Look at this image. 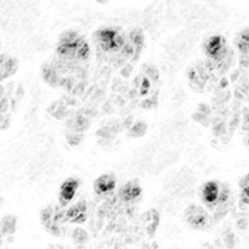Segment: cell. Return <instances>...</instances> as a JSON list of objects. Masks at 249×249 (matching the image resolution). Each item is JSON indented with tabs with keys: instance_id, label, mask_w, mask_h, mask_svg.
<instances>
[{
	"instance_id": "obj_8",
	"label": "cell",
	"mask_w": 249,
	"mask_h": 249,
	"mask_svg": "<svg viewBox=\"0 0 249 249\" xmlns=\"http://www.w3.org/2000/svg\"><path fill=\"white\" fill-rule=\"evenodd\" d=\"M220 196L219 188L216 182H208L207 184H204L202 190V196L205 203L209 204H215L220 198Z\"/></svg>"
},
{
	"instance_id": "obj_10",
	"label": "cell",
	"mask_w": 249,
	"mask_h": 249,
	"mask_svg": "<svg viewBox=\"0 0 249 249\" xmlns=\"http://www.w3.org/2000/svg\"><path fill=\"white\" fill-rule=\"evenodd\" d=\"M16 219L13 216H6L2 221V232L3 233H13L15 231Z\"/></svg>"
},
{
	"instance_id": "obj_7",
	"label": "cell",
	"mask_w": 249,
	"mask_h": 249,
	"mask_svg": "<svg viewBox=\"0 0 249 249\" xmlns=\"http://www.w3.org/2000/svg\"><path fill=\"white\" fill-rule=\"evenodd\" d=\"M78 187V183L76 179L70 178L66 180L60 189V200L62 204L65 205L68 202L71 201L75 196V192Z\"/></svg>"
},
{
	"instance_id": "obj_4",
	"label": "cell",
	"mask_w": 249,
	"mask_h": 249,
	"mask_svg": "<svg viewBox=\"0 0 249 249\" xmlns=\"http://www.w3.org/2000/svg\"><path fill=\"white\" fill-rule=\"evenodd\" d=\"M190 212L187 213L186 220L190 226L195 229H202L207 222L206 213L199 207H191Z\"/></svg>"
},
{
	"instance_id": "obj_6",
	"label": "cell",
	"mask_w": 249,
	"mask_h": 249,
	"mask_svg": "<svg viewBox=\"0 0 249 249\" xmlns=\"http://www.w3.org/2000/svg\"><path fill=\"white\" fill-rule=\"evenodd\" d=\"M18 61L8 54H1V80L6 79L17 71Z\"/></svg>"
},
{
	"instance_id": "obj_3",
	"label": "cell",
	"mask_w": 249,
	"mask_h": 249,
	"mask_svg": "<svg viewBox=\"0 0 249 249\" xmlns=\"http://www.w3.org/2000/svg\"><path fill=\"white\" fill-rule=\"evenodd\" d=\"M204 50L209 57H212L213 59H220L226 53L225 40L219 35L213 36L207 40L204 44Z\"/></svg>"
},
{
	"instance_id": "obj_12",
	"label": "cell",
	"mask_w": 249,
	"mask_h": 249,
	"mask_svg": "<svg viewBox=\"0 0 249 249\" xmlns=\"http://www.w3.org/2000/svg\"><path fill=\"white\" fill-rule=\"evenodd\" d=\"M146 130V125L143 122H138L130 130V134L135 137H139L144 135Z\"/></svg>"
},
{
	"instance_id": "obj_13",
	"label": "cell",
	"mask_w": 249,
	"mask_h": 249,
	"mask_svg": "<svg viewBox=\"0 0 249 249\" xmlns=\"http://www.w3.org/2000/svg\"><path fill=\"white\" fill-rule=\"evenodd\" d=\"M72 238L77 243L83 244V243H85L86 241L88 240V234H87L85 230H82V229H77V230L74 231Z\"/></svg>"
},
{
	"instance_id": "obj_5",
	"label": "cell",
	"mask_w": 249,
	"mask_h": 249,
	"mask_svg": "<svg viewBox=\"0 0 249 249\" xmlns=\"http://www.w3.org/2000/svg\"><path fill=\"white\" fill-rule=\"evenodd\" d=\"M116 179L113 175H103L100 176L94 183V190L98 195H103L112 191L115 189Z\"/></svg>"
},
{
	"instance_id": "obj_2",
	"label": "cell",
	"mask_w": 249,
	"mask_h": 249,
	"mask_svg": "<svg viewBox=\"0 0 249 249\" xmlns=\"http://www.w3.org/2000/svg\"><path fill=\"white\" fill-rule=\"evenodd\" d=\"M96 39L104 52L119 51L125 45L124 36L114 29H102L96 34Z\"/></svg>"
},
{
	"instance_id": "obj_14",
	"label": "cell",
	"mask_w": 249,
	"mask_h": 249,
	"mask_svg": "<svg viewBox=\"0 0 249 249\" xmlns=\"http://www.w3.org/2000/svg\"><path fill=\"white\" fill-rule=\"evenodd\" d=\"M97 2H99L100 3H107L109 0H96Z\"/></svg>"
},
{
	"instance_id": "obj_1",
	"label": "cell",
	"mask_w": 249,
	"mask_h": 249,
	"mask_svg": "<svg viewBox=\"0 0 249 249\" xmlns=\"http://www.w3.org/2000/svg\"><path fill=\"white\" fill-rule=\"evenodd\" d=\"M56 51L62 59L79 62L88 60L91 52L88 41L74 30H67L60 35Z\"/></svg>"
},
{
	"instance_id": "obj_9",
	"label": "cell",
	"mask_w": 249,
	"mask_h": 249,
	"mask_svg": "<svg viewBox=\"0 0 249 249\" xmlns=\"http://www.w3.org/2000/svg\"><path fill=\"white\" fill-rule=\"evenodd\" d=\"M142 187L140 186L136 180L128 182L127 184L122 187L120 191V196L122 200L130 201L137 198L142 194Z\"/></svg>"
},
{
	"instance_id": "obj_11",
	"label": "cell",
	"mask_w": 249,
	"mask_h": 249,
	"mask_svg": "<svg viewBox=\"0 0 249 249\" xmlns=\"http://www.w3.org/2000/svg\"><path fill=\"white\" fill-rule=\"evenodd\" d=\"M241 192L243 199L247 204H249V175L245 176L240 183Z\"/></svg>"
}]
</instances>
